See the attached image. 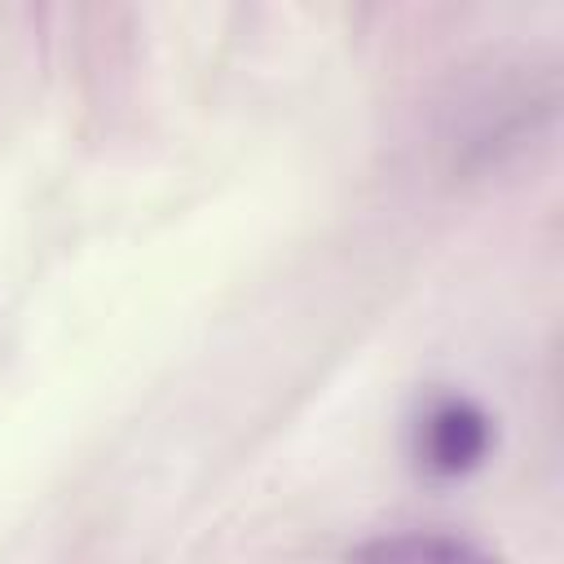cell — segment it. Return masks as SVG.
<instances>
[{"label": "cell", "instance_id": "6da1fadb", "mask_svg": "<svg viewBox=\"0 0 564 564\" xmlns=\"http://www.w3.org/2000/svg\"><path fill=\"white\" fill-rule=\"evenodd\" d=\"M489 441H494V423L467 397H441L414 423V454L436 476H463L480 467Z\"/></svg>", "mask_w": 564, "mask_h": 564}, {"label": "cell", "instance_id": "7a4b0ae2", "mask_svg": "<svg viewBox=\"0 0 564 564\" xmlns=\"http://www.w3.org/2000/svg\"><path fill=\"white\" fill-rule=\"evenodd\" d=\"M348 564H502L489 546L445 529L375 533L348 551Z\"/></svg>", "mask_w": 564, "mask_h": 564}]
</instances>
